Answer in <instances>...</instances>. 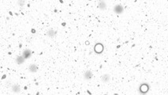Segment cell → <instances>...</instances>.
<instances>
[{
    "instance_id": "obj_10",
    "label": "cell",
    "mask_w": 168,
    "mask_h": 95,
    "mask_svg": "<svg viewBox=\"0 0 168 95\" xmlns=\"http://www.w3.org/2000/svg\"><path fill=\"white\" fill-rule=\"evenodd\" d=\"M25 59L23 57V55H21V56H18L17 57V59H16V62L18 63V64H21V63H23L24 62H25Z\"/></svg>"
},
{
    "instance_id": "obj_6",
    "label": "cell",
    "mask_w": 168,
    "mask_h": 95,
    "mask_svg": "<svg viewBox=\"0 0 168 95\" xmlns=\"http://www.w3.org/2000/svg\"><path fill=\"white\" fill-rule=\"evenodd\" d=\"M114 10H115V12L116 14H121L122 11H123V7H122L121 5H116L115 6V8H114Z\"/></svg>"
},
{
    "instance_id": "obj_7",
    "label": "cell",
    "mask_w": 168,
    "mask_h": 95,
    "mask_svg": "<svg viewBox=\"0 0 168 95\" xmlns=\"http://www.w3.org/2000/svg\"><path fill=\"white\" fill-rule=\"evenodd\" d=\"M56 34H57V31H55V30H54L53 29H48L47 31V35L49 36V37H51V38H52L54 37Z\"/></svg>"
},
{
    "instance_id": "obj_5",
    "label": "cell",
    "mask_w": 168,
    "mask_h": 95,
    "mask_svg": "<svg viewBox=\"0 0 168 95\" xmlns=\"http://www.w3.org/2000/svg\"><path fill=\"white\" fill-rule=\"evenodd\" d=\"M21 86L18 85V84H14V85L12 86L11 87V90L14 93H16V94H18V93L21 92Z\"/></svg>"
},
{
    "instance_id": "obj_4",
    "label": "cell",
    "mask_w": 168,
    "mask_h": 95,
    "mask_svg": "<svg viewBox=\"0 0 168 95\" xmlns=\"http://www.w3.org/2000/svg\"><path fill=\"white\" fill-rule=\"evenodd\" d=\"M38 71V66L35 63L30 64L29 67V71L31 73H35Z\"/></svg>"
},
{
    "instance_id": "obj_8",
    "label": "cell",
    "mask_w": 168,
    "mask_h": 95,
    "mask_svg": "<svg viewBox=\"0 0 168 95\" xmlns=\"http://www.w3.org/2000/svg\"><path fill=\"white\" fill-rule=\"evenodd\" d=\"M31 55H32V51H31V50H30V49H26V50L24 51L23 53H22L23 57L25 58V59H28V58H30Z\"/></svg>"
},
{
    "instance_id": "obj_9",
    "label": "cell",
    "mask_w": 168,
    "mask_h": 95,
    "mask_svg": "<svg viewBox=\"0 0 168 95\" xmlns=\"http://www.w3.org/2000/svg\"><path fill=\"white\" fill-rule=\"evenodd\" d=\"M98 8H99L100 10H106V8H107V3H105L104 1L100 2V3H99V5H98Z\"/></svg>"
},
{
    "instance_id": "obj_1",
    "label": "cell",
    "mask_w": 168,
    "mask_h": 95,
    "mask_svg": "<svg viewBox=\"0 0 168 95\" xmlns=\"http://www.w3.org/2000/svg\"><path fill=\"white\" fill-rule=\"evenodd\" d=\"M148 90H149V86H148L147 83L141 84V86L139 87V91L142 94H147V93L148 92Z\"/></svg>"
},
{
    "instance_id": "obj_2",
    "label": "cell",
    "mask_w": 168,
    "mask_h": 95,
    "mask_svg": "<svg viewBox=\"0 0 168 95\" xmlns=\"http://www.w3.org/2000/svg\"><path fill=\"white\" fill-rule=\"evenodd\" d=\"M92 76H93V74H92V72L91 71H86L85 72V74H84V79L85 80H91Z\"/></svg>"
},
{
    "instance_id": "obj_11",
    "label": "cell",
    "mask_w": 168,
    "mask_h": 95,
    "mask_svg": "<svg viewBox=\"0 0 168 95\" xmlns=\"http://www.w3.org/2000/svg\"><path fill=\"white\" fill-rule=\"evenodd\" d=\"M18 4H21H21H23V5H24V3H25V1H21H21H18Z\"/></svg>"
},
{
    "instance_id": "obj_3",
    "label": "cell",
    "mask_w": 168,
    "mask_h": 95,
    "mask_svg": "<svg viewBox=\"0 0 168 95\" xmlns=\"http://www.w3.org/2000/svg\"><path fill=\"white\" fill-rule=\"evenodd\" d=\"M111 75L110 74H104L101 76V81L104 83H109L110 80H111Z\"/></svg>"
}]
</instances>
